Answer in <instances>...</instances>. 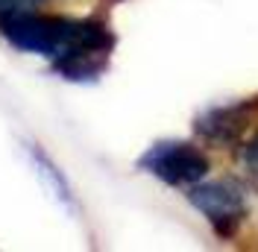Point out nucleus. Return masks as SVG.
Segmentation results:
<instances>
[{
  "mask_svg": "<svg viewBox=\"0 0 258 252\" xmlns=\"http://www.w3.org/2000/svg\"><path fill=\"white\" fill-rule=\"evenodd\" d=\"M0 32L24 53L47 56L64 79H94L106 71L114 35L103 21H74L44 12H21L0 21Z\"/></svg>",
  "mask_w": 258,
  "mask_h": 252,
  "instance_id": "f257e3e1",
  "label": "nucleus"
},
{
  "mask_svg": "<svg viewBox=\"0 0 258 252\" xmlns=\"http://www.w3.org/2000/svg\"><path fill=\"white\" fill-rule=\"evenodd\" d=\"M188 203L209 220V226L214 229V235L232 240V237L241 232L243 220L249 214V205H246V194L243 185L238 179L226 176V179H203L188 188Z\"/></svg>",
  "mask_w": 258,
  "mask_h": 252,
  "instance_id": "f03ea898",
  "label": "nucleus"
},
{
  "mask_svg": "<svg viewBox=\"0 0 258 252\" xmlns=\"http://www.w3.org/2000/svg\"><path fill=\"white\" fill-rule=\"evenodd\" d=\"M138 167L164 185L191 188L211 173V158L191 141H159L138 158Z\"/></svg>",
  "mask_w": 258,
  "mask_h": 252,
  "instance_id": "7ed1b4c3",
  "label": "nucleus"
},
{
  "mask_svg": "<svg viewBox=\"0 0 258 252\" xmlns=\"http://www.w3.org/2000/svg\"><path fill=\"white\" fill-rule=\"evenodd\" d=\"M255 109V100H243V103H232V106H217V109H209L206 114L197 117V135L206 144H214V147H223V150H232L238 147L249 126V114Z\"/></svg>",
  "mask_w": 258,
  "mask_h": 252,
  "instance_id": "20e7f679",
  "label": "nucleus"
},
{
  "mask_svg": "<svg viewBox=\"0 0 258 252\" xmlns=\"http://www.w3.org/2000/svg\"><path fill=\"white\" fill-rule=\"evenodd\" d=\"M238 158H241V170L243 179L249 182V188L258 191V132L252 138L238 144Z\"/></svg>",
  "mask_w": 258,
  "mask_h": 252,
  "instance_id": "39448f33",
  "label": "nucleus"
},
{
  "mask_svg": "<svg viewBox=\"0 0 258 252\" xmlns=\"http://www.w3.org/2000/svg\"><path fill=\"white\" fill-rule=\"evenodd\" d=\"M32 161H35V167H38V176H41V179L50 185V191H53L59 200H64V203H68V200H71V191H68V185L62 182V176L56 173V167H53L47 158H44V153H35V150H32Z\"/></svg>",
  "mask_w": 258,
  "mask_h": 252,
  "instance_id": "423d86ee",
  "label": "nucleus"
},
{
  "mask_svg": "<svg viewBox=\"0 0 258 252\" xmlns=\"http://www.w3.org/2000/svg\"><path fill=\"white\" fill-rule=\"evenodd\" d=\"M41 3H47V0H0V21L21 15V12H35Z\"/></svg>",
  "mask_w": 258,
  "mask_h": 252,
  "instance_id": "0eeeda50",
  "label": "nucleus"
}]
</instances>
